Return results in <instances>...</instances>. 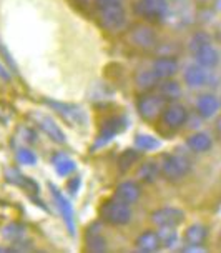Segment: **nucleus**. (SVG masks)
I'll return each mask as SVG.
<instances>
[{"label":"nucleus","instance_id":"obj_1","mask_svg":"<svg viewBox=\"0 0 221 253\" xmlns=\"http://www.w3.org/2000/svg\"><path fill=\"white\" fill-rule=\"evenodd\" d=\"M95 7L108 30H121L126 24V13L121 0H95Z\"/></svg>","mask_w":221,"mask_h":253},{"label":"nucleus","instance_id":"obj_2","mask_svg":"<svg viewBox=\"0 0 221 253\" xmlns=\"http://www.w3.org/2000/svg\"><path fill=\"white\" fill-rule=\"evenodd\" d=\"M189 50H191L193 57H195L196 63H200L205 69H211L216 67L220 62V55L216 48L210 43V37L205 34H196L189 42Z\"/></svg>","mask_w":221,"mask_h":253},{"label":"nucleus","instance_id":"obj_3","mask_svg":"<svg viewBox=\"0 0 221 253\" xmlns=\"http://www.w3.org/2000/svg\"><path fill=\"white\" fill-rule=\"evenodd\" d=\"M100 216L107 223L121 227V225H126L132 220V210H130L128 203L121 202L118 198H111V200H108L102 205Z\"/></svg>","mask_w":221,"mask_h":253},{"label":"nucleus","instance_id":"obj_4","mask_svg":"<svg viewBox=\"0 0 221 253\" xmlns=\"http://www.w3.org/2000/svg\"><path fill=\"white\" fill-rule=\"evenodd\" d=\"M160 169H161V175L165 178L175 182V180L183 178L189 171V162L184 157L180 155H165L161 158Z\"/></svg>","mask_w":221,"mask_h":253},{"label":"nucleus","instance_id":"obj_5","mask_svg":"<svg viewBox=\"0 0 221 253\" xmlns=\"http://www.w3.org/2000/svg\"><path fill=\"white\" fill-rule=\"evenodd\" d=\"M138 114L145 120H155L158 115L163 114L166 107V98L163 95H153V93H145L138 100Z\"/></svg>","mask_w":221,"mask_h":253},{"label":"nucleus","instance_id":"obj_6","mask_svg":"<svg viewBox=\"0 0 221 253\" xmlns=\"http://www.w3.org/2000/svg\"><path fill=\"white\" fill-rule=\"evenodd\" d=\"M168 0H138L137 13L147 20H163L168 15Z\"/></svg>","mask_w":221,"mask_h":253},{"label":"nucleus","instance_id":"obj_7","mask_svg":"<svg viewBox=\"0 0 221 253\" xmlns=\"http://www.w3.org/2000/svg\"><path fill=\"white\" fill-rule=\"evenodd\" d=\"M183 220H184L183 210L175 209V207H163V209H158L151 213V221L156 227L177 228L180 223H183Z\"/></svg>","mask_w":221,"mask_h":253},{"label":"nucleus","instance_id":"obj_8","mask_svg":"<svg viewBox=\"0 0 221 253\" xmlns=\"http://www.w3.org/2000/svg\"><path fill=\"white\" fill-rule=\"evenodd\" d=\"M130 40L133 45H137L138 48H145L150 50L156 45V34L151 27L148 25H135L130 30Z\"/></svg>","mask_w":221,"mask_h":253},{"label":"nucleus","instance_id":"obj_9","mask_svg":"<svg viewBox=\"0 0 221 253\" xmlns=\"http://www.w3.org/2000/svg\"><path fill=\"white\" fill-rule=\"evenodd\" d=\"M48 187H50V192H52L53 198H55L58 210H60V213L63 216V221H65L70 235H75V218H74V209H72L70 202L67 200V197L63 195V193L53 183H48Z\"/></svg>","mask_w":221,"mask_h":253},{"label":"nucleus","instance_id":"obj_10","mask_svg":"<svg viewBox=\"0 0 221 253\" xmlns=\"http://www.w3.org/2000/svg\"><path fill=\"white\" fill-rule=\"evenodd\" d=\"M161 119L171 128H180L188 120V112L182 103H170V105L165 107Z\"/></svg>","mask_w":221,"mask_h":253},{"label":"nucleus","instance_id":"obj_11","mask_svg":"<svg viewBox=\"0 0 221 253\" xmlns=\"http://www.w3.org/2000/svg\"><path fill=\"white\" fill-rule=\"evenodd\" d=\"M34 119H35V122H37V125L40 126V130H42L43 133H47L55 143H65L67 142L65 133H63L60 126L53 122V119H50V117H47V115H38V114L34 115Z\"/></svg>","mask_w":221,"mask_h":253},{"label":"nucleus","instance_id":"obj_12","mask_svg":"<svg viewBox=\"0 0 221 253\" xmlns=\"http://www.w3.org/2000/svg\"><path fill=\"white\" fill-rule=\"evenodd\" d=\"M125 120L120 119V117H113V119H108L105 124L102 125V130L98 133V140H97V145H103V143L110 142L115 135H118L120 132L125 130Z\"/></svg>","mask_w":221,"mask_h":253},{"label":"nucleus","instance_id":"obj_13","mask_svg":"<svg viewBox=\"0 0 221 253\" xmlns=\"http://www.w3.org/2000/svg\"><path fill=\"white\" fill-rule=\"evenodd\" d=\"M85 243H87V248L90 252H95V253L107 252L108 242H107V238L103 237V233L100 230V225L95 223L87 230V235H85Z\"/></svg>","mask_w":221,"mask_h":253},{"label":"nucleus","instance_id":"obj_14","mask_svg":"<svg viewBox=\"0 0 221 253\" xmlns=\"http://www.w3.org/2000/svg\"><path fill=\"white\" fill-rule=\"evenodd\" d=\"M140 197H142V188L137 182H123L115 190V198L128 203V205L137 203Z\"/></svg>","mask_w":221,"mask_h":253},{"label":"nucleus","instance_id":"obj_15","mask_svg":"<svg viewBox=\"0 0 221 253\" xmlns=\"http://www.w3.org/2000/svg\"><path fill=\"white\" fill-rule=\"evenodd\" d=\"M183 79L186 82L188 87L191 88H198V87H203L208 80V74H206L205 67H201L200 63H193V65H188L184 69V74H183Z\"/></svg>","mask_w":221,"mask_h":253},{"label":"nucleus","instance_id":"obj_16","mask_svg":"<svg viewBox=\"0 0 221 253\" xmlns=\"http://www.w3.org/2000/svg\"><path fill=\"white\" fill-rule=\"evenodd\" d=\"M155 74L158 75L160 80L171 79L178 72V60L173 57H160L153 62V69Z\"/></svg>","mask_w":221,"mask_h":253},{"label":"nucleus","instance_id":"obj_17","mask_svg":"<svg viewBox=\"0 0 221 253\" xmlns=\"http://www.w3.org/2000/svg\"><path fill=\"white\" fill-rule=\"evenodd\" d=\"M218 108H220V100L213 93H203L200 95V98L196 102V112L203 119H211L213 115H216Z\"/></svg>","mask_w":221,"mask_h":253},{"label":"nucleus","instance_id":"obj_18","mask_svg":"<svg viewBox=\"0 0 221 253\" xmlns=\"http://www.w3.org/2000/svg\"><path fill=\"white\" fill-rule=\"evenodd\" d=\"M47 103L52 108H55V110L65 120L72 122V124H76V122L83 120V112H82V108H80V107L72 105V103H60V102H50V100H47Z\"/></svg>","mask_w":221,"mask_h":253},{"label":"nucleus","instance_id":"obj_19","mask_svg":"<svg viewBox=\"0 0 221 253\" xmlns=\"http://www.w3.org/2000/svg\"><path fill=\"white\" fill-rule=\"evenodd\" d=\"M137 248L140 252H145V253H151V252H156L160 250L161 247V240L158 237V232H151V230H147L143 232L140 237L137 238Z\"/></svg>","mask_w":221,"mask_h":253},{"label":"nucleus","instance_id":"obj_20","mask_svg":"<svg viewBox=\"0 0 221 253\" xmlns=\"http://www.w3.org/2000/svg\"><path fill=\"white\" fill-rule=\"evenodd\" d=\"M206 235H208V230H206L205 225L193 223V225H189L186 228V232H184V242H186L189 247L200 248V245H203L206 240Z\"/></svg>","mask_w":221,"mask_h":253},{"label":"nucleus","instance_id":"obj_21","mask_svg":"<svg viewBox=\"0 0 221 253\" xmlns=\"http://www.w3.org/2000/svg\"><path fill=\"white\" fill-rule=\"evenodd\" d=\"M186 143H188V147L191 148L193 152H198V153L208 152L211 148V145H213L210 135L205 133V132H196V133L189 135Z\"/></svg>","mask_w":221,"mask_h":253},{"label":"nucleus","instance_id":"obj_22","mask_svg":"<svg viewBox=\"0 0 221 253\" xmlns=\"http://www.w3.org/2000/svg\"><path fill=\"white\" fill-rule=\"evenodd\" d=\"M160 173H161L160 165L153 160L145 162V164L140 165V169H138V178L145 183H153L158 177H160Z\"/></svg>","mask_w":221,"mask_h":253},{"label":"nucleus","instance_id":"obj_23","mask_svg":"<svg viewBox=\"0 0 221 253\" xmlns=\"http://www.w3.org/2000/svg\"><path fill=\"white\" fill-rule=\"evenodd\" d=\"M52 164H53V167H55L57 173L62 175V177H69V175H72L76 170L75 162L72 160V158L67 157V155H63V153H58V155L53 157Z\"/></svg>","mask_w":221,"mask_h":253},{"label":"nucleus","instance_id":"obj_24","mask_svg":"<svg viewBox=\"0 0 221 253\" xmlns=\"http://www.w3.org/2000/svg\"><path fill=\"white\" fill-rule=\"evenodd\" d=\"M2 235L7 242H10L15 245V243H19L25 238V227L13 221V223H8L7 227L2 230Z\"/></svg>","mask_w":221,"mask_h":253},{"label":"nucleus","instance_id":"obj_25","mask_svg":"<svg viewBox=\"0 0 221 253\" xmlns=\"http://www.w3.org/2000/svg\"><path fill=\"white\" fill-rule=\"evenodd\" d=\"M158 87H160V93L163 95L166 100H175V98H178L180 95H182V87H180L178 82H175V80L165 79Z\"/></svg>","mask_w":221,"mask_h":253},{"label":"nucleus","instance_id":"obj_26","mask_svg":"<svg viewBox=\"0 0 221 253\" xmlns=\"http://www.w3.org/2000/svg\"><path fill=\"white\" fill-rule=\"evenodd\" d=\"M158 82H160V79H158V75L153 70H143L137 75V85L142 90H150Z\"/></svg>","mask_w":221,"mask_h":253},{"label":"nucleus","instance_id":"obj_27","mask_svg":"<svg viewBox=\"0 0 221 253\" xmlns=\"http://www.w3.org/2000/svg\"><path fill=\"white\" fill-rule=\"evenodd\" d=\"M158 237H160L161 240V245L165 247H175L177 245V240H178V235H177V230L175 227H158Z\"/></svg>","mask_w":221,"mask_h":253},{"label":"nucleus","instance_id":"obj_28","mask_svg":"<svg viewBox=\"0 0 221 253\" xmlns=\"http://www.w3.org/2000/svg\"><path fill=\"white\" fill-rule=\"evenodd\" d=\"M135 143H137L138 148H142V150H155V148H160V142L151 137V135H137V138H135Z\"/></svg>","mask_w":221,"mask_h":253},{"label":"nucleus","instance_id":"obj_29","mask_svg":"<svg viewBox=\"0 0 221 253\" xmlns=\"http://www.w3.org/2000/svg\"><path fill=\"white\" fill-rule=\"evenodd\" d=\"M140 158V153L137 150H125L123 153L120 155V160H118V167H120V171H126L132 167L135 162Z\"/></svg>","mask_w":221,"mask_h":253},{"label":"nucleus","instance_id":"obj_30","mask_svg":"<svg viewBox=\"0 0 221 253\" xmlns=\"http://www.w3.org/2000/svg\"><path fill=\"white\" fill-rule=\"evenodd\" d=\"M17 158H19V162L24 165H35L37 164V157H35V153L32 150H29V148H19V152H17Z\"/></svg>","mask_w":221,"mask_h":253},{"label":"nucleus","instance_id":"obj_31","mask_svg":"<svg viewBox=\"0 0 221 253\" xmlns=\"http://www.w3.org/2000/svg\"><path fill=\"white\" fill-rule=\"evenodd\" d=\"M0 52H2V53H3V57H5V60H7L8 63H10V67H12V69H13V70H15V63H13V62H12V58H10V53H8V50H7V48H5V47H3V45H2V43H0Z\"/></svg>","mask_w":221,"mask_h":253},{"label":"nucleus","instance_id":"obj_32","mask_svg":"<svg viewBox=\"0 0 221 253\" xmlns=\"http://www.w3.org/2000/svg\"><path fill=\"white\" fill-rule=\"evenodd\" d=\"M0 79L5 80V82L10 80V74H8V70L5 69V65H3L2 62H0Z\"/></svg>","mask_w":221,"mask_h":253},{"label":"nucleus","instance_id":"obj_33","mask_svg":"<svg viewBox=\"0 0 221 253\" xmlns=\"http://www.w3.org/2000/svg\"><path fill=\"white\" fill-rule=\"evenodd\" d=\"M78 185H80V177H75V178L69 183L70 193H76V188H78Z\"/></svg>","mask_w":221,"mask_h":253},{"label":"nucleus","instance_id":"obj_34","mask_svg":"<svg viewBox=\"0 0 221 253\" xmlns=\"http://www.w3.org/2000/svg\"><path fill=\"white\" fill-rule=\"evenodd\" d=\"M198 2H201V3H208V2H211V0H198Z\"/></svg>","mask_w":221,"mask_h":253}]
</instances>
